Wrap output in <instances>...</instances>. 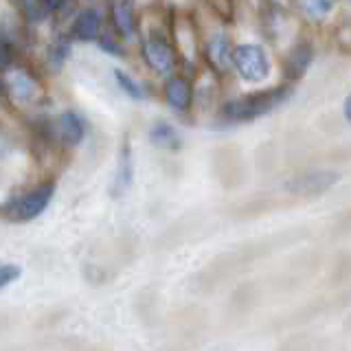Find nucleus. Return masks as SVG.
<instances>
[{"instance_id": "423d86ee", "label": "nucleus", "mask_w": 351, "mask_h": 351, "mask_svg": "<svg viewBox=\"0 0 351 351\" xmlns=\"http://www.w3.org/2000/svg\"><path fill=\"white\" fill-rule=\"evenodd\" d=\"M233 47L235 44H233V36H230V29L219 18L202 38V55L208 71H213L217 77H226L228 73H233V69H230Z\"/></svg>"}, {"instance_id": "dca6fc26", "label": "nucleus", "mask_w": 351, "mask_h": 351, "mask_svg": "<svg viewBox=\"0 0 351 351\" xmlns=\"http://www.w3.org/2000/svg\"><path fill=\"white\" fill-rule=\"evenodd\" d=\"M340 0H292V7L310 25H323L336 11Z\"/></svg>"}, {"instance_id": "9d476101", "label": "nucleus", "mask_w": 351, "mask_h": 351, "mask_svg": "<svg viewBox=\"0 0 351 351\" xmlns=\"http://www.w3.org/2000/svg\"><path fill=\"white\" fill-rule=\"evenodd\" d=\"M316 58V49L314 42L310 38H301L296 40L292 47L288 49L283 58V77L288 84H294L305 77V73L310 71V66L314 64Z\"/></svg>"}, {"instance_id": "f03ea898", "label": "nucleus", "mask_w": 351, "mask_h": 351, "mask_svg": "<svg viewBox=\"0 0 351 351\" xmlns=\"http://www.w3.org/2000/svg\"><path fill=\"white\" fill-rule=\"evenodd\" d=\"M171 20V18H169ZM141 33V58L145 66L160 77H167L169 73L178 71V53L173 49V42L169 38V22L165 27H158V22L145 25L138 22Z\"/></svg>"}, {"instance_id": "f257e3e1", "label": "nucleus", "mask_w": 351, "mask_h": 351, "mask_svg": "<svg viewBox=\"0 0 351 351\" xmlns=\"http://www.w3.org/2000/svg\"><path fill=\"white\" fill-rule=\"evenodd\" d=\"M292 93H294L292 84L283 82L272 88H266V90L261 88V90H255V93L233 97V99H228L226 104L219 106L217 119L224 121V123H230V125L252 123V121L268 117L279 106H283L292 97Z\"/></svg>"}, {"instance_id": "4be33fe9", "label": "nucleus", "mask_w": 351, "mask_h": 351, "mask_svg": "<svg viewBox=\"0 0 351 351\" xmlns=\"http://www.w3.org/2000/svg\"><path fill=\"white\" fill-rule=\"evenodd\" d=\"M18 152V143L11 136V132L0 125V162H9Z\"/></svg>"}, {"instance_id": "39448f33", "label": "nucleus", "mask_w": 351, "mask_h": 351, "mask_svg": "<svg viewBox=\"0 0 351 351\" xmlns=\"http://www.w3.org/2000/svg\"><path fill=\"white\" fill-rule=\"evenodd\" d=\"M230 69L244 84L257 86L263 84L270 77L272 62L268 51L257 42H244L233 47V60H230Z\"/></svg>"}, {"instance_id": "ddd939ff", "label": "nucleus", "mask_w": 351, "mask_h": 351, "mask_svg": "<svg viewBox=\"0 0 351 351\" xmlns=\"http://www.w3.org/2000/svg\"><path fill=\"white\" fill-rule=\"evenodd\" d=\"M134 152H132V141L125 134L121 138V145H119V154H117V169H114V178H112V197H121L125 195V191L134 182Z\"/></svg>"}, {"instance_id": "1a4fd4ad", "label": "nucleus", "mask_w": 351, "mask_h": 351, "mask_svg": "<svg viewBox=\"0 0 351 351\" xmlns=\"http://www.w3.org/2000/svg\"><path fill=\"white\" fill-rule=\"evenodd\" d=\"M51 128H53V141L58 147L64 149H77L84 143L86 138V119L75 112V110H64L58 117L51 121Z\"/></svg>"}, {"instance_id": "412c9836", "label": "nucleus", "mask_w": 351, "mask_h": 351, "mask_svg": "<svg viewBox=\"0 0 351 351\" xmlns=\"http://www.w3.org/2000/svg\"><path fill=\"white\" fill-rule=\"evenodd\" d=\"M114 82L121 90H123L130 99H134V101H145V99L149 97L147 88L143 86L134 75H130L123 69H114Z\"/></svg>"}, {"instance_id": "a878e982", "label": "nucleus", "mask_w": 351, "mask_h": 351, "mask_svg": "<svg viewBox=\"0 0 351 351\" xmlns=\"http://www.w3.org/2000/svg\"><path fill=\"white\" fill-rule=\"evenodd\" d=\"M266 3L272 9H288V7H292V0H266Z\"/></svg>"}, {"instance_id": "f8f14e48", "label": "nucleus", "mask_w": 351, "mask_h": 351, "mask_svg": "<svg viewBox=\"0 0 351 351\" xmlns=\"http://www.w3.org/2000/svg\"><path fill=\"white\" fill-rule=\"evenodd\" d=\"M101 27H104L101 11L93 5H86L73 16V22L69 31H66V36L71 38V42H97Z\"/></svg>"}, {"instance_id": "4468645a", "label": "nucleus", "mask_w": 351, "mask_h": 351, "mask_svg": "<svg viewBox=\"0 0 351 351\" xmlns=\"http://www.w3.org/2000/svg\"><path fill=\"white\" fill-rule=\"evenodd\" d=\"M338 182V173L336 171H310V173H301L292 178L285 189L294 195H305V197H316L325 193L327 189Z\"/></svg>"}, {"instance_id": "f3484780", "label": "nucleus", "mask_w": 351, "mask_h": 351, "mask_svg": "<svg viewBox=\"0 0 351 351\" xmlns=\"http://www.w3.org/2000/svg\"><path fill=\"white\" fill-rule=\"evenodd\" d=\"M147 138L154 147H158L162 152H178L182 147V136L180 132L176 130L171 123H167V121H154V123L149 125L147 130Z\"/></svg>"}, {"instance_id": "c85d7f7f", "label": "nucleus", "mask_w": 351, "mask_h": 351, "mask_svg": "<svg viewBox=\"0 0 351 351\" xmlns=\"http://www.w3.org/2000/svg\"><path fill=\"white\" fill-rule=\"evenodd\" d=\"M343 3H347V0H343Z\"/></svg>"}, {"instance_id": "bb28decb", "label": "nucleus", "mask_w": 351, "mask_h": 351, "mask_svg": "<svg viewBox=\"0 0 351 351\" xmlns=\"http://www.w3.org/2000/svg\"><path fill=\"white\" fill-rule=\"evenodd\" d=\"M343 112H345V119H349V97H345V104H343Z\"/></svg>"}, {"instance_id": "6e6552de", "label": "nucleus", "mask_w": 351, "mask_h": 351, "mask_svg": "<svg viewBox=\"0 0 351 351\" xmlns=\"http://www.w3.org/2000/svg\"><path fill=\"white\" fill-rule=\"evenodd\" d=\"M162 99L173 114L186 117L193 106V77L178 71L169 73L162 84Z\"/></svg>"}, {"instance_id": "cd10ccee", "label": "nucleus", "mask_w": 351, "mask_h": 351, "mask_svg": "<svg viewBox=\"0 0 351 351\" xmlns=\"http://www.w3.org/2000/svg\"><path fill=\"white\" fill-rule=\"evenodd\" d=\"M3 99H5L3 97V82H0V101H3Z\"/></svg>"}, {"instance_id": "9b49d317", "label": "nucleus", "mask_w": 351, "mask_h": 351, "mask_svg": "<svg viewBox=\"0 0 351 351\" xmlns=\"http://www.w3.org/2000/svg\"><path fill=\"white\" fill-rule=\"evenodd\" d=\"M138 20L136 0H110L108 3V25L125 42L138 36Z\"/></svg>"}, {"instance_id": "2eb2a0df", "label": "nucleus", "mask_w": 351, "mask_h": 351, "mask_svg": "<svg viewBox=\"0 0 351 351\" xmlns=\"http://www.w3.org/2000/svg\"><path fill=\"white\" fill-rule=\"evenodd\" d=\"M219 80L213 71H202L197 73V77L193 80V106H191V112L193 110H202V112H208L213 110L217 104V95H219Z\"/></svg>"}, {"instance_id": "a211bd4d", "label": "nucleus", "mask_w": 351, "mask_h": 351, "mask_svg": "<svg viewBox=\"0 0 351 351\" xmlns=\"http://www.w3.org/2000/svg\"><path fill=\"white\" fill-rule=\"evenodd\" d=\"M11 5L16 7V11L20 14V18L25 20L27 27L33 25H44L53 14L42 5V0H11Z\"/></svg>"}, {"instance_id": "b1692460", "label": "nucleus", "mask_w": 351, "mask_h": 351, "mask_svg": "<svg viewBox=\"0 0 351 351\" xmlns=\"http://www.w3.org/2000/svg\"><path fill=\"white\" fill-rule=\"evenodd\" d=\"M18 62V49L0 40V73L7 71L11 64Z\"/></svg>"}, {"instance_id": "6ab92c4d", "label": "nucleus", "mask_w": 351, "mask_h": 351, "mask_svg": "<svg viewBox=\"0 0 351 351\" xmlns=\"http://www.w3.org/2000/svg\"><path fill=\"white\" fill-rule=\"evenodd\" d=\"M71 44L73 42H71L69 36H66V33H60V36L49 44V49H47V66L53 73L62 71L64 64L69 62V58H71Z\"/></svg>"}, {"instance_id": "7ed1b4c3", "label": "nucleus", "mask_w": 351, "mask_h": 351, "mask_svg": "<svg viewBox=\"0 0 351 351\" xmlns=\"http://www.w3.org/2000/svg\"><path fill=\"white\" fill-rule=\"evenodd\" d=\"M55 189H58L55 180H40L36 184H31L25 191L11 195L9 200L0 206V215H3L7 222H14V224L31 222V219L40 217L49 208L55 195Z\"/></svg>"}, {"instance_id": "393cba45", "label": "nucleus", "mask_w": 351, "mask_h": 351, "mask_svg": "<svg viewBox=\"0 0 351 351\" xmlns=\"http://www.w3.org/2000/svg\"><path fill=\"white\" fill-rule=\"evenodd\" d=\"M42 5L47 7L51 14H58V11L66 7V0H42Z\"/></svg>"}, {"instance_id": "0eeeda50", "label": "nucleus", "mask_w": 351, "mask_h": 351, "mask_svg": "<svg viewBox=\"0 0 351 351\" xmlns=\"http://www.w3.org/2000/svg\"><path fill=\"white\" fill-rule=\"evenodd\" d=\"M169 38L173 49L178 53V62H195V55L200 51V38H197L195 20L184 14H173L169 20Z\"/></svg>"}, {"instance_id": "20e7f679", "label": "nucleus", "mask_w": 351, "mask_h": 351, "mask_svg": "<svg viewBox=\"0 0 351 351\" xmlns=\"http://www.w3.org/2000/svg\"><path fill=\"white\" fill-rule=\"evenodd\" d=\"M3 82V97L18 110H36L44 99V86L25 66L11 64L7 71L0 73Z\"/></svg>"}, {"instance_id": "aec40b11", "label": "nucleus", "mask_w": 351, "mask_h": 351, "mask_svg": "<svg viewBox=\"0 0 351 351\" xmlns=\"http://www.w3.org/2000/svg\"><path fill=\"white\" fill-rule=\"evenodd\" d=\"M97 44L101 47V51L112 55V58H125V40L108 25V20H104V27H101V31H99Z\"/></svg>"}, {"instance_id": "5701e85b", "label": "nucleus", "mask_w": 351, "mask_h": 351, "mask_svg": "<svg viewBox=\"0 0 351 351\" xmlns=\"http://www.w3.org/2000/svg\"><path fill=\"white\" fill-rule=\"evenodd\" d=\"M20 274H22V268L18 263H11V261L0 263V290H5L14 281H18Z\"/></svg>"}]
</instances>
